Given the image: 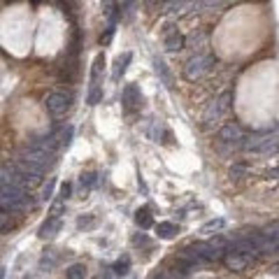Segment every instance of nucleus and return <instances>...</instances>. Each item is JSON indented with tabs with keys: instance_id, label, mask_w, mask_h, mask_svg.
Wrapping results in <instances>:
<instances>
[{
	"instance_id": "24",
	"label": "nucleus",
	"mask_w": 279,
	"mask_h": 279,
	"mask_svg": "<svg viewBox=\"0 0 279 279\" xmlns=\"http://www.w3.org/2000/svg\"><path fill=\"white\" fill-rule=\"evenodd\" d=\"M265 237H268V240H272V242H277V221H275V223H272V226H268L265 228Z\"/></svg>"
},
{
	"instance_id": "22",
	"label": "nucleus",
	"mask_w": 279,
	"mask_h": 279,
	"mask_svg": "<svg viewBox=\"0 0 279 279\" xmlns=\"http://www.w3.org/2000/svg\"><path fill=\"white\" fill-rule=\"evenodd\" d=\"M103 100V89H89V105H98Z\"/></svg>"
},
{
	"instance_id": "9",
	"label": "nucleus",
	"mask_w": 279,
	"mask_h": 279,
	"mask_svg": "<svg viewBox=\"0 0 279 279\" xmlns=\"http://www.w3.org/2000/svg\"><path fill=\"white\" fill-rule=\"evenodd\" d=\"M184 42H186V38L181 35L179 30L174 28V26H167L166 40H163V45H166L167 52H179V49H184Z\"/></svg>"
},
{
	"instance_id": "13",
	"label": "nucleus",
	"mask_w": 279,
	"mask_h": 279,
	"mask_svg": "<svg viewBox=\"0 0 279 279\" xmlns=\"http://www.w3.org/2000/svg\"><path fill=\"white\" fill-rule=\"evenodd\" d=\"M135 223L142 228V230H147V228L154 226V217H151L149 207H140V210L135 212Z\"/></svg>"
},
{
	"instance_id": "12",
	"label": "nucleus",
	"mask_w": 279,
	"mask_h": 279,
	"mask_svg": "<svg viewBox=\"0 0 279 279\" xmlns=\"http://www.w3.org/2000/svg\"><path fill=\"white\" fill-rule=\"evenodd\" d=\"M133 60V54L126 52V54H121L119 58L114 60V70H112V79L114 82H119L121 77L126 75V70H128V63Z\"/></svg>"
},
{
	"instance_id": "1",
	"label": "nucleus",
	"mask_w": 279,
	"mask_h": 279,
	"mask_svg": "<svg viewBox=\"0 0 279 279\" xmlns=\"http://www.w3.org/2000/svg\"><path fill=\"white\" fill-rule=\"evenodd\" d=\"M19 161L45 170L47 166L54 163V151L45 149V147H40V144H30V147H23V149L19 151Z\"/></svg>"
},
{
	"instance_id": "2",
	"label": "nucleus",
	"mask_w": 279,
	"mask_h": 279,
	"mask_svg": "<svg viewBox=\"0 0 279 279\" xmlns=\"http://www.w3.org/2000/svg\"><path fill=\"white\" fill-rule=\"evenodd\" d=\"M212 63H214V58H212L210 54H196L193 58L186 60V65H184V77H186L189 82H196V79H200L205 72H210Z\"/></svg>"
},
{
	"instance_id": "10",
	"label": "nucleus",
	"mask_w": 279,
	"mask_h": 279,
	"mask_svg": "<svg viewBox=\"0 0 279 279\" xmlns=\"http://www.w3.org/2000/svg\"><path fill=\"white\" fill-rule=\"evenodd\" d=\"M60 228H63L60 217H49V219L40 226V237H42V240H54V237L60 233Z\"/></svg>"
},
{
	"instance_id": "16",
	"label": "nucleus",
	"mask_w": 279,
	"mask_h": 279,
	"mask_svg": "<svg viewBox=\"0 0 279 279\" xmlns=\"http://www.w3.org/2000/svg\"><path fill=\"white\" fill-rule=\"evenodd\" d=\"M65 279H86V265L84 263H75L65 270Z\"/></svg>"
},
{
	"instance_id": "18",
	"label": "nucleus",
	"mask_w": 279,
	"mask_h": 279,
	"mask_svg": "<svg viewBox=\"0 0 279 279\" xmlns=\"http://www.w3.org/2000/svg\"><path fill=\"white\" fill-rule=\"evenodd\" d=\"M128 268H130V258H128V256H123V258H119V261L114 263L112 270L116 272V275H126V272H128Z\"/></svg>"
},
{
	"instance_id": "20",
	"label": "nucleus",
	"mask_w": 279,
	"mask_h": 279,
	"mask_svg": "<svg viewBox=\"0 0 279 279\" xmlns=\"http://www.w3.org/2000/svg\"><path fill=\"white\" fill-rule=\"evenodd\" d=\"M79 184H82V189H91V186L96 184V174H93V172H82Z\"/></svg>"
},
{
	"instance_id": "28",
	"label": "nucleus",
	"mask_w": 279,
	"mask_h": 279,
	"mask_svg": "<svg viewBox=\"0 0 279 279\" xmlns=\"http://www.w3.org/2000/svg\"><path fill=\"white\" fill-rule=\"evenodd\" d=\"M0 279H5V270L2 268H0Z\"/></svg>"
},
{
	"instance_id": "11",
	"label": "nucleus",
	"mask_w": 279,
	"mask_h": 279,
	"mask_svg": "<svg viewBox=\"0 0 279 279\" xmlns=\"http://www.w3.org/2000/svg\"><path fill=\"white\" fill-rule=\"evenodd\" d=\"M103 70H105V56L98 54L96 60H93V65H91V86L89 89H103Z\"/></svg>"
},
{
	"instance_id": "17",
	"label": "nucleus",
	"mask_w": 279,
	"mask_h": 279,
	"mask_svg": "<svg viewBox=\"0 0 279 279\" xmlns=\"http://www.w3.org/2000/svg\"><path fill=\"white\" fill-rule=\"evenodd\" d=\"M72 133H75V128H72V126H65V128L60 130V135H58V144H60V147H65V149H68L70 142H72Z\"/></svg>"
},
{
	"instance_id": "6",
	"label": "nucleus",
	"mask_w": 279,
	"mask_h": 279,
	"mask_svg": "<svg viewBox=\"0 0 279 279\" xmlns=\"http://www.w3.org/2000/svg\"><path fill=\"white\" fill-rule=\"evenodd\" d=\"M223 263H226L228 270H235V272H242L247 270L251 263H254V256L251 254H242V251H228L226 256H223Z\"/></svg>"
},
{
	"instance_id": "8",
	"label": "nucleus",
	"mask_w": 279,
	"mask_h": 279,
	"mask_svg": "<svg viewBox=\"0 0 279 279\" xmlns=\"http://www.w3.org/2000/svg\"><path fill=\"white\" fill-rule=\"evenodd\" d=\"M123 107H126V112H135L142 107V93L137 89L135 84H126V89H123Z\"/></svg>"
},
{
	"instance_id": "15",
	"label": "nucleus",
	"mask_w": 279,
	"mask_h": 279,
	"mask_svg": "<svg viewBox=\"0 0 279 279\" xmlns=\"http://www.w3.org/2000/svg\"><path fill=\"white\" fill-rule=\"evenodd\" d=\"M156 235H159L161 240H172L174 235H177V226H174L172 221H161L159 226H156Z\"/></svg>"
},
{
	"instance_id": "23",
	"label": "nucleus",
	"mask_w": 279,
	"mask_h": 279,
	"mask_svg": "<svg viewBox=\"0 0 279 279\" xmlns=\"http://www.w3.org/2000/svg\"><path fill=\"white\" fill-rule=\"evenodd\" d=\"M226 0H200V9H212V7H219L223 5Z\"/></svg>"
},
{
	"instance_id": "29",
	"label": "nucleus",
	"mask_w": 279,
	"mask_h": 279,
	"mask_svg": "<svg viewBox=\"0 0 279 279\" xmlns=\"http://www.w3.org/2000/svg\"><path fill=\"white\" fill-rule=\"evenodd\" d=\"M96 279H107V275H100V277H96Z\"/></svg>"
},
{
	"instance_id": "4",
	"label": "nucleus",
	"mask_w": 279,
	"mask_h": 279,
	"mask_svg": "<svg viewBox=\"0 0 279 279\" xmlns=\"http://www.w3.org/2000/svg\"><path fill=\"white\" fill-rule=\"evenodd\" d=\"M230 100H233V93L226 91V93H221L217 100H212L210 107L205 110L203 114V121L205 123H212V121H221V116L228 112V107H230Z\"/></svg>"
},
{
	"instance_id": "3",
	"label": "nucleus",
	"mask_w": 279,
	"mask_h": 279,
	"mask_svg": "<svg viewBox=\"0 0 279 279\" xmlns=\"http://www.w3.org/2000/svg\"><path fill=\"white\" fill-rule=\"evenodd\" d=\"M45 105L52 116H63V114H68L70 107H72V93H70V91H54V93L47 96Z\"/></svg>"
},
{
	"instance_id": "7",
	"label": "nucleus",
	"mask_w": 279,
	"mask_h": 279,
	"mask_svg": "<svg viewBox=\"0 0 279 279\" xmlns=\"http://www.w3.org/2000/svg\"><path fill=\"white\" fill-rule=\"evenodd\" d=\"M242 140H244V130H242L237 123H226V126L219 130V142L221 144H228V147H240Z\"/></svg>"
},
{
	"instance_id": "21",
	"label": "nucleus",
	"mask_w": 279,
	"mask_h": 279,
	"mask_svg": "<svg viewBox=\"0 0 279 279\" xmlns=\"http://www.w3.org/2000/svg\"><path fill=\"white\" fill-rule=\"evenodd\" d=\"M226 226V221L223 219H214V221H207L203 226V233H210V230H219V228Z\"/></svg>"
},
{
	"instance_id": "27",
	"label": "nucleus",
	"mask_w": 279,
	"mask_h": 279,
	"mask_svg": "<svg viewBox=\"0 0 279 279\" xmlns=\"http://www.w3.org/2000/svg\"><path fill=\"white\" fill-rule=\"evenodd\" d=\"M247 172V167L244 166H233L230 167V177H240V174H244Z\"/></svg>"
},
{
	"instance_id": "26",
	"label": "nucleus",
	"mask_w": 279,
	"mask_h": 279,
	"mask_svg": "<svg viewBox=\"0 0 279 279\" xmlns=\"http://www.w3.org/2000/svg\"><path fill=\"white\" fill-rule=\"evenodd\" d=\"M70 193H72V184H68V181H65V184L60 186V198H63V200H68Z\"/></svg>"
},
{
	"instance_id": "14",
	"label": "nucleus",
	"mask_w": 279,
	"mask_h": 279,
	"mask_svg": "<svg viewBox=\"0 0 279 279\" xmlns=\"http://www.w3.org/2000/svg\"><path fill=\"white\" fill-rule=\"evenodd\" d=\"M154 68H156V72L161 75V79H163V84H166L167 89H172L174 84H172V75H170V70H167V65L163 63V58H154Z\"/></svg>"
},
{
	"instance_id": "5",
	"label": "nucleus",
	"mask_w": 279,
	"mask_h": 279,
	"mask_svg": "<svg viewBox=\"0 0 279 279\" xmlns=\"http://www.w3.org/2000/svg\"><path fill=\"white\" fill-rule=\"evenodd\" d=\"M242 147L249 151H275L277 149V137L275 135H251L242 140Z\"/></svg>"
},
{
	"instance_id": "30",
	"label": "nucleus",
	"mask_w": 279,
	"mask_h": 279,
	"mask_svg": "<svg viewBox=\"0 0 279 279\" xmlns=\"http://www.w3.org/2000/svg\"><path fill=\"white\" fill-rule=\"evenodd\" d=\"M161 279H170V277H161Z\"/></svg>"
},
{
	"instance_id": "19",
	"label": "nucleus",
	"mask_w": 279,
	"mask_h": 279,
	"mask_svg": "<svg viewBox=\"0 0 279 279\" xmlns=\"http://www.w3.org/2000/svg\"><path fill=\"white\" fill-rule=\"evenodd\" d=\"M54 186H56V179H54V177H49V181H47L45 189H42V200H45V203L54 198Z\"/></svg>"
},
{
	"instance_id": "25",
	"label": "nucleus",
	"mask_w": 279,
	"mask_h": 279,
	"mask_svg": "<svg viewBox=\"0 0 279 279\" xmlns=\"http://www.w3.org/2000/svg\"><path fill=\"white\" fill-rule=\"evenodd\" d=\"M112 35H114V26L110 23V26H107V30H105V35L100 38V45H110V40H112Z\"/></svg>"
}]
</instances>
